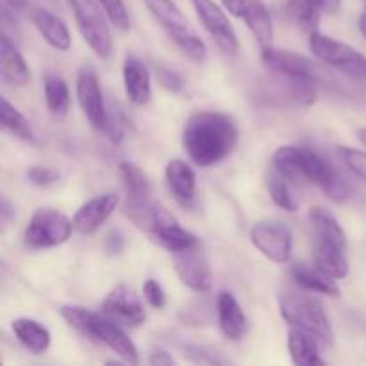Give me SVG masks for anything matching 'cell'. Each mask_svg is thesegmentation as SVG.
<instances>
[{"mask_svg":"<svg viewBox=\"0 0 366 366\" xmlns=\"http://www.w3.org/2000/svg\"><path fill=\"white\" fill-rule=\"evenodd\" d=\"M238 143V127L229 114L199 111L186 120L182 147L199 167H211L229 157Z\"/></svg>","mask_w":366,"mask_h":366,"instance_id":"1","label":"cell"},{"mask_svg":"<svg viewBox=\"0 0 366 366\" xmlns=\"http://www.w3.org/2000/svg\"><path fill=\"white\" fill-rule=\"evenodd\" d=\"M275 172L288 181H307L324 189L325 195L332 200H345L352 195L349 182L338 174L335 167L325 157L313 150L302 147L286 145L275 150L274 154Z\"/></svg>","mask_w":366,"mask_h":366,"instance_id":"2","label":"cell"},{"mask_svg":"<svg viewBox=\"0 0 366 366\" xmlns=\"http://www.w3.org/2000/svg\"><path fill=\"white\" fill-rule=\"evenodd\" d=\"M61 317L82 336L113 350L117 356H120L122 361L129 365H138L139 357L136 345L107 315L102 317L81 306H63Z\"/></svg>","mask_w":366,"mask_h":366,"instance_id":"3","label":"cell"},{"mask_svg":"<svg viewBox=\"0 0 366 366\" xmlns=\"http://www.w3.org/2000/svg\"><path fill=\"white\" fill-rule=\"evenodd\" d=\"M279 311L286 324L310 332L324 345H331L335 342V332L324 306L313 297L285 293L279 297Z\"/></svg>","mask_w":366,"mask_h":366,"instance_id":"4","label":"cell"},{"mask_svg":"<svg viewBox=\"0 0 366 366\" xmlns=\"http://www.w3.org/2000/svg\"><path fill=\"white\" fill-rule=\"evenodd\" d=\"M147 9L154 16V20L167 31L172 41L189 57V59L202 63L207 56L206 43L192 31L188 25V18L184 16L179 6L172 0H143Z\"/></svg>","mask_w":366,"mask_h":366,"instance_id":"5","label":"cell"},{"mask_svg":"<svg viewBox=\"0 0 366 366\" xmlns=\"http://www.w3.org/2000/svg\"><path fill=\"white\" fill-rule=\"evenodd\" d=\"M310 50L327 66L336 68L354 81L366 82V57L354 46L313 31L310 38Z\"/></svg>","mask_w":366,"mask_h":366,"instance_id":"6","label":"cell"},{"mask_svg":"<svg viewBox=\"0 0 366 366\" xmlns=\"http://www.w3.org/2000/svg\"><path fill=\"white\" fill-rule=\"evenodd\" d=\"M66 2L74 13L79 32L89 49L100 59H107L113 50V39L106 21L107 14L104 13L99 0H66Z\"/></svg>","mask_w":366,"mask_h":366,"instance_id":"7","label":"cell"},{"mask_svg":"<svg viewBox=\"0 0 366 366\" xmlns=\"http://www.w3.org/2000/svg\"><path fill=\"white\" fill-rule=\"evenodd\" d=\"M74 231V222L68 220L61 211L41 207L34 211L25 227V245L31 249H50L68 242Z\"/></svg>","mask_w":366,"mask_h":366,"instance_id":"8","label":"cell"},{"mask_svg":"<svg viewBox=\"0 0 366 366\" xmlns=\"http://www.w3.org/2000/svg\"><path fill=\"white\" fill-rule=\"evenodd\" d=\"M250 242L267 259L282 264L292 256L293 232L282 222H256L250 229Z\"/></svg>","mask_w":366,"mask_h":366,"instance_id":"9","label":"cell"},{"mask_svg":"<svg viewBox=\"0 0 366 366\" xmlns=\"http://www.w3.org/2000/svg\"><path fill=\"white\" fill-rule=\"evenodd\" d=\"M192 6L218 49L227 56H234L238 52V36L225 11L214 0H192Z\"/></svg>","mask_w":366,"mask_h":366,"instance_id":"10","label":"cell"},{"mask_svg":"<svg viewBox=\"0 0 366 366\" xmlns=\"http://www.w3.org/2000/svg\"><path fill=\"white\" fill-rule=\"evenodd\" d=\"M261 59L263 63L270 68L272 71H277L281 77L295 79V81L304 82H317L320 79L322 71L317 63L307 59L306 56L300 54L290 52V50L277 49V46L270 45L267 49H261Z\"/></svg>","mask_w":366,"mask_h":366,"instance_id":"11","label":"cell"},{"mask_svg":"<svg viewBox=\"0 0 366 366\" xmlns=\"http://www.w3.org/2000/svg\"><path fill=\"white\" fill-rule=\"evenodd\" d=\"M222 6L236 16L245 21L249 31L259 43L261 49H267L274 41V24L263 0H222Z\"/></svg>","mask_w":366,"mask_h":366,"instance_id":"12","label":"cell"},{"mask_svg":"<svg viewBox=\"0 0 366 366\" xmlns=\"http://www.w3.org/2000/svg\"><path fill=\"white\" fill-rule=\"evenodd\" d=\"M175 272L184 286L193 292H209L213 286V274L200 243L174 254Z\"/></svg>","mask_w":366,"mask_h":366,"instance_id":"13","label":"cell"},{"mask_svg":"<svg viewBox=\"0 0 366 366\" xmlns=\"http://www.w3.org/2000/svg\"><path fill=\"white\" fill-rule=\"evenodd\" d=\"M104 315L114 320L117 324L127 325V327H138L145 322V307L138 293L127 285H118L109 292L102 304Z\"/></svg>","mask_w":366,"mask_h":366,"instance_id":"14","label":"cell"},{"mask_svg":"<svg viewBox=\"0 0 366 366\" xmlns=\"http://www.w3.org/2000/svg\"><path fill=\"white\" fill-rule=\"evenodd\" d=\"M77 99L81 104L82 113L86 114L89 124L95 129H106L107 114L106 104H104L102 89H100L99 77L92 66L81 68L77 75Z\"/></svg>","mask_w":366,"mask_h":366,"instance_id":"15","label":"cell"},{"mask_svg":"<svg viewBox=\"0 0 366 366\" xmlns=\"http://www.w3.org/2000/svg\"><path fill=\"white\" fill-rule=\"evenodd\" d=\"M118 202H120V197L117 193H102V195L95 197V199L88 200L86 204H82L77 209V213L74 214V229L82 236H89L93 232L99 231L104 224H106L107 218L114 213Z\"/></svg>","mask_w":366,"mask_h":366,"instance_id":"16","label":"cell"},{"mask_svg":"<svg viewBox=\"0 0 366 366\" xmlns=\"http://www.w3.org/2000/svg\"><path fill=\"white\" fill-rule=\"evenodd\" d=\"M124 214L138 229L152 236L157 229L163 227L168 222L175 220L161 204L154 202L150 197L147 199H127L124 206Z\"/></svg>","mask_w":366,"mask_h":366,"instance_id":"17","label":"cell"},{"mask_svg":"<svg viewBox=\"0 0 366 366\" xmlns=\"http://www.w3.org/2000/svg\"><path fill=\"white\" fill-rule=\"evenodd\" d=\"M124 86L127 99L132 104L143 106L152 97V82L150 71L143 61L136 56H127L124 61Z\"/></svg>","mask_w":366,"mask_h":366,"instance_id":"18","label":"cell"},{"mask_svg":"<svg viewBox=\"0 0 366 366\" xmlns=\"http://www.w3.org/2000/svg\"><path fill=\"white\" fill-rule=\"evenodd\" d=\"M31 20L34 27L39 31V34L43 36V39L52 49L59 50V52H66L70 49V31H68L66 24L57 14L50 13L45 7H32Z\"/></svg>","mask_w":366,"mask_h":366,"instance_id":"19","label":"cell"},{"mask_svg":"<svg viewBox=\"0 0 366 366\" xmlns=\"http://www.w3.org/2000/svg\"><path fill=\"white\" fill-rule=\"evenodd\" d=\"M217 313H218V325L222 332L231 342H238L245 335L247 329V317L243 313L242 306L234 295L229 292H222L217 299Z\"/></svg>","mask_w":366,"mask_h":366,"instance_id":"20","label":"cell"},{"mask_svg":"<svg viewBox=\"0 0 366 366\" xmlns=\"http://www.w3.org/2000/svg\"><path fill=\"white\" fill-rule=\"evenodd\" d=\"M315 267L335 281L345 279L349 275V261L345 257V249L325 239H317L313 247Z\"/></svg>","mask_w":366,"mask_h":366,"instance_id":"21","label":"cell"},{"mask_svg":"<svg viewBox=\"0 0 366 366\" xmlns=\"http://www.w3.org/2000/svg\"><path fill=\"white\" fill-rule=\"evenodd\" d=\"M0 70H2L4 81L11 86H25L31 81L27 63L9 39V36L4 32L0 36Z\"/></svg>","mask_w":366,"mask_h":366,"instance_id":"22","label":"cell"},{"mask_svg":"<svg viewBox=\"0 0 366 366\" xmlns=\"http://www.w3.org/2000/svg\"><path fill=\"white\" fill-rule=\"evenodd\" d=\"M164 177H167L168 189L179 202L184 204V206L193 202L197 192V177L193 168L186 161H170L167 164V170H164Z\"/></svg>","mask_w":366,"mask_h":366,"instance_id":"23","label":"cell"},{"mask_svg":"<svg viewBox=\"0 0 366 366\" xmlns=\"http://www.w3.org/2000/svg\"><path fill=\"white\" fill-rule=\"evenodd\" d=\"M318 342L313 335L302 331V329L292 327L288 332V349L293 363L300 366H313L324 365L325 361L320 357L318 352Z\"/></svg>","mask_w":366,"mask_h":366,"instance_id":"24","label":"cell"},{"mask_svg":"<svg viewBox=\"0 0 366 366\" xmlns=\"http://www.w3.org/2000/svg\"><path fill=\"white\" fill-rule=\"evenodd\" d=\"M307 220H310L311 229H313L315 238L325 239V242H331L335 243V245L347 249L345 231H343L340 222L336 220V217L331 211H327L325 207L320 206L311 207L310 213H307Z\"/></svg>","mask_w":366,"mask_h":366,"instance_id":"25","label":"cell"},{"mask_svg":"<svg viewBox=\"0 0 366 366\" xmlns=\"http://www.w3.org/2000/svg\"><path fill=\"white\" fill-rule=\"evenodd\" d=\"M13 332L18 342L34 354L45 352L50 347V332L45 325L32 318H16L13 322Z\"/></svg>","mask_w":366,"mask_h":366,"instance_id":"26","label":"cell"},{"mask_svg":"<svg viewBox=\"0 0 366 366\" xmlns=\"http://www.w3.org/2000/svg\"><path fill=\"white\" fill-rule=\"evenodd\" d=\"M292 277L295 279V282L300 288L307 290V292L322 293V295L327 297L340 295V288L336 286L335 279L325 275L324 272L318 270L317 267H315L313 270V268L306 267V264H295V267L292 268Z\"/></svg>","mask_w":366,"mask_h":366,"instance_id":"27","label":"cell"},{"mask_svg":"<svg viewBox=\"0 0 366 366\" xmlns=\"http://www.w3.org/2000/svg\"><path fill=\"white\" fill-rule=\"evenodd\" d=\"M152 239L156 243H159L163 249H167L168 252L175 254L181 252V250L189 249V247L197 245L199 238H197L193 232L186 231L181 225L177 224V220H172L168 224H164L163 227L157 229L152 234Z\"/></svg>","mask_w":366,"mask_h":366,"instance_id":"28","label":"cell"},{"mask_svg":"<svg viewBox=\"0 0 366 366\" xmlns=\"http://www.w3.org/2000/svg\"><path fill=\"white\" fill-rule=\"evenodd\" d=\"M118 172H120L122 184L127 193V199H147V197L152 195V186H150L149 177L134 163L124 161L118 167Z\"/></svg>","mask_w":366,"mask_h":366,"instance_id":"29","label":"cell"},{"mask_svg":"<svg viewBox=\"0 0 366 366\" xmlns=\"http://www.w3.org/2000/svg\"><path fill=\"white\" fill-rule=\"evenodd\" d=\"M43 92H45V102L50 113L66 114L70 109V89L66 82L57 75H46L43 82Z\"/></svg>","mask_w":366,"mask_h":366,"instance_id":"30","label":"cell"},{"mask_svg":"<svg viewBox=\"0 0 366 366\" xmlns=\"http://www.w3.org/2000/svg\"><path fill=\"white\" fill-rule=\"evenodd\" d=\"M0 120H2V127L13 136H16V138L25 139V142L34 139V132H32L27 118L6 97H2V102H0Z\"/></svg>","mask_w":366,"mask_h":366,"instance_id":"31","label":"cell"},{"mask_svg":"<svg viewBox=\"0 0 366 366\" xmlns=\"http://www.w3.org/2000/svg\"><path fill=\"white\" fill-rule=\"evenodd\" d=\"M288 11L306 31H317L322 11L315 0H288Z\"/></svg>","mask_w":366,"mask_h":366,"instance_id":"32","label":"cell"},{"mask_svg":"<svg viewBox=\"0 0 366 366\" xmlns=\"http://www.w3.org/2000/svg\"><path fill=\"white\" fill-rule=\"evenodd\" d=\"M288 179L282 177V175H274V177L268 179V193H270V199L277 204L282 209L290 211V213H295L299 209V202H297L295 195H293L292 188H290Z\"/></svg>","mask_w":366,"mask_h":366,"instance_id":"33","label":"cell"},{"mask_svg":"<svg viewBox=\"0 0 366 366\" xmlns=\"http://www.w3.org/2000/svg\"><path fill=\"white\" fill-rule=\"evenodd\" d=\"M102 6L104 13L107 14V20L120 31H127L131 27V18H129V11L125 7L124 0H99Z\"/></svg>","mask_w":366,"mask_h":366,"instance_id":"34","label":"cell"},{"mask_svg":"<svg viewBox=\"0 0 366 366\" xmlns=\"http://www.w3.org/2000/svg\"><path fill=\"white\" fill-rule=\"evenodd\" d=\"M338 152L343 164H345L354 175H357V177L366 181V152L352 149V147H340Z\"/></svg>","mask_w":366,"mask_h":366,"instance_id":"35","label":"cell"},{"mask_svg":"<svg viewBox=\"0 0 366 366\" xmlns=\"http://www.w3.org/2000/svg\"><path fill=\"white\" fill-rule=\"evenodd\" d=\"M27 179L36 186L49 188L59 181V172L49 167H32L27 170Z\"/></svg>","mask_w":366,"mask_h":366,"instance_id":"36","label":"cell"},{"mask_svg":"<svg viewBox=\"0 0 366 366\" xmlns=\"http://www.w3.org/2000/svg\"><path fill=\"white\" fill-rule=\"evenodd\" d=\"M143 295L149 300V304L156 310H163L164 304H167V295H164L163 288L157 281L154 279H147L145 285H143Z\"/></svg>","mask_w":366,"mask_h":366,"instance_id":"37","label":"cell"},{"mask_svg":"<svg viewBox=\"0 0 366 366\" xmlns=\"http://www.w3.org/2000/svg\"><path fill=\"white\" fill-rule=\"evenodd\" d=\"M157 74V81H159L161 86H164L170 92H181L182 89V79L179 77V74H175L174 70H168V68L159 66L156 70Z\"/></svg>","mask_w":366,"mask_h":366,"instance_id":"38","label":"cell"},{"mask_svg":"<svg viewBox=\"0 0 366 366\" xmlns=\"http://www.w3.org/2000/svg\"><path fill=\"white\" fill-rule=\"evenodd\" d=\"M122 250H124V236L120 232H111L106 242V252L109 256H117Z\"/></svg>","mask_w":366,"mask_h":366,"instance_id":"39","label":"cell"},{"mask_svg":"<svg viewBox=\"0 0 366 366\" xmlns=\"http://www.w3.org/2000/svg\"><path fill=\"white\" fill-rule=\"evenodd\" d=\"M149 363L154 366H170L175 363V360L170 356V354L164 352V350H156V352L150 354Z\"/></svg>","mask_w":366,"mask_h":366,"instance_id":"40","label":"cell"},{"mask_svg":"<svg viewBox=\"0 0 366 366\" xmlns=\"http://www.w3.org/2000/svg\"><path fill=\"white\" fill-rule=\"evenodd\" d=\"M317 6L320 7L322 13H329V14H336L342 7V0H315Z\"/></svg>","mask_w":366,"mask_h":366,"instance_id":"41","label":"cell"},{"mask_svg":"<svg viewBox=\"0 0 366 366\" xmlns=\"http://www.w3.org/2000/svg\"><path fill=\"white\" fill-rule=\"evenodd\" d=\"M29 0H4V6L9 7L11 11H24L27 7Z\"/></svg>","mask_w":366,"mask_h":366,"instance_id":"42","label":"cell"},{"mask_svg":"<svg viewBox=\"0 0 366 366\" xmlns=\"http://www.w3.org/2000/svg\"><path fill=\"white\" fill-rule=\"evenodd\" d=\"M360 31H361V34H363L366 38V7H365L363 13H361V16H360Z\"/></svg>","mask_w":366,"mask_h":366,"instance_id":"43","label":"cell"},{"mask_svg":"<svg viewBox=\"0 0 366 366\" xmlns=\"http://www.w3.org/2000/svg\"><path fill=\"white\" fill-rule=\"evenodd\" d=\"M357 138H360V142L366 147V127L360 129V131H357Z\"/></svg>","mask_w":366,"mask_h":366,"instance_id":"44","label":"cell"}]
</instances>
